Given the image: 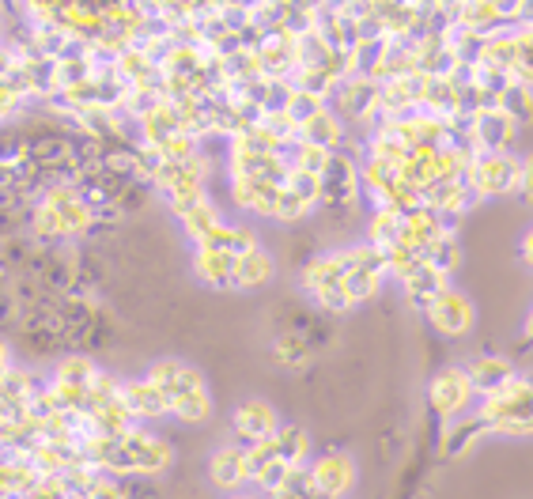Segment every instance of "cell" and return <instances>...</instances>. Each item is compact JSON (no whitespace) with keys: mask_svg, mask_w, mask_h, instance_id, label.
<instances>
[{"mask_svg":"<svg viewBox=\"0 0 533 499\" xmlns=\"http://www.w3.org/2000/svg\"><path fill=\"white\" fill-rule=\"evenodd\" d=\"M318 208H326L333 224H344L360 208V163L352 155L333 152L318 178Z\"/></svg>","mask_w":533,"mask_h":499,"instance_id":"obj_1","label":"cell"},{"mask_svg":"<svg viewBox=\"0 0 533 499\" xmlns=\"http://www.w3.org/2000/svg\"><path fill=\"white\" fill-rule=\"evenodd\" d=\"M481 424L496 435H530V382L515 375L496 394L481 397Z\"/></svg>","mask_w":533,"mask_h":499,"instance_id":"obj_2","label":"cell"},{"mask_svg":"<svg viewBox=\"0 0 533 499\" xmlns=\"http://www.w3.org/2000/svg\"><path fill=\"white\" fill-rule=\"evenodd\" d=\"M522 171V159L499 152V155H477L469 167H465V186L481 197H507L515 193V178Z\"/></svg>","mask_w":533,"mask_h":499,"instance_id":"obj_3","label":"cell"},{"mask_svg":"<svg viewBox=\"0 0 533 499\" xmlns=\"http://www.w3.org/2000/svg\"><path fill=\"white\" fill-rule=\"evenodd\" d=\"M424 318H428L439 333L462 337V333H469V326L477 322V307H473V299L465 292H458V288H443V292L424 307Z\"/></svg>","mask_w":533,"mask_h":499,"instance_id":"obj_4","label":"cell"},{"mask_svg":"<svg viewBox=\"0 0 533 499\" xmlns=\"http://www.w3.org/2000/svg\"><path fill=\"white\" fill-rule=\"evenodd\" d=\"M333 99H337V118L360 121L371 125L379 118V84L367 80V76H344L341 84L333 87Z\"/></svg>","mask_w":533,"mask_h":499,"instance_id":"obj_5","label":"cell"},{"mask_svg":"<svg viewBox=\"0 0 533 499\" xmlns=\"http://www.w3.org/2000/svg\"><path fill=\"white\" fill-rule=\"evenodd\" d=\"M518 133V121L507 118L503 110L496 106H488V110H477L473 121H469V140H473V148L477 155H499L511 148V140Z\"/></svg>","mask_w":533,"mask_h":499,"instance_id":"obj_6","label":"cell"},{"mask_svg":"<svg viewBox=\"0 0 533 499\" xmlns=\"http://www.w3.org/2000/svg\"><path fill=\"white\" fill-rule=\"evenodd\" d=\"M473 386L465 379V367H443L435 379H431V390H428V401L431 409L439 416H462L469 409V401H473Z\"/></svg>","mask_w":533,"mask_h":499,"instance_id":"obj_7","label":"cell"},{"mask_svg":"<svg viewBox=\"0 0 533 499\" xmlns=\"http://www.w3.org/2000/svg\"><path fill=\"white\" fill-rule=\"evenodd\" d=\"M310 481H314V492L326 499H344L356 484V462L341 454V450H329L318 462L310 465Z\"/></svg>","mask_w":533,"mask_h":499,"instance_id":"obj_8","label":"cell"},{"mask_svg":"<svg viewBox=\"0 0 533 499\" xmlns=\"http://www.w3.org/2000/svg\"><path fill=\"white\" fill-rule=\"evenodd\" d=\"M144 379L152 382V386H159V390L167 394V401H174V397H182V394H193V390H205L201 371L182 360H155Z\"/></svg>","mask_w":533,"mask_h":499,"instance_id":"obj_9","label":"cell"},{"mask_svg":"<svg viewBox=\"0 0 533 499\" xmlns=\"http://www.w3.org/2000/svg\"><path fill=\"white\" fill-rule=\"evenodd\" d=\"M276 428H280V420H276V409L269 401H242L231 416V431H235V439H242V447L269 439Z\"/></svg>","mask_w":533,"mask_h":499,"instance_id":"obj_10","label":"cell"},{"mask_svg":"<svg viewBox=\"0 0 533 499\" xmlns=\"http://www.w3.org/2000/svg\"><path fill=\"white\" fill-rule=\"evenodd\" d=\"M121 405L129 409V416L133 420H159V416L171 413V401H167V394L159 390V386H152L148 379H125L121 382Z\"/></svg>","mask_w":533,"mask_h":499,"instance_id":"obj_11","label":"cell"},{"mask_svg":"<svg viewBox=\"0 0 533 499\" xmlns=\"http://www.w3.org/2000/svg\"><path fill=\"white\" fill-rule=\"evenodd\" d=\"M352 269V250H337V254H318L303 265V288L307 295H318L326 288H341L344 273Z\"/></svg>","mask_w":533,"mask_h":499,"instance_id":"obj_12","label":"cell"},{"mask_svg":"<svg viewBox=\"0 0 533 499\" xmlns=\"http://www.w3.org/2000/svg\"><path fill=\"white\" fill-rule=\"evenodd\" d=\"M465 379L473 386V394H496L499 386H507V382L515 379V363L507 360V356H496V352H484L477 360L465 367Z\"/></svg>","mask_w":533,"mask_h":499,"instance_id":"obj_13","label":"cell"},{"mask_svg":"<svg viewBox=\"0 0 533 499\" xmlns=\"http://www.w3.org/2000/svg\"><path fill=\"white\" fill-rule=\"evenodd\" d=\"M208 481L216 484V488H239L246 484V447L242 443H227V447L212 450V458H208Z\"/></svg>","mask_w":533,"mask_h":499,"instance_id":"obj_14","label":"cell"},{"mask_svg":"<svg viewBox=\"0 0 533 499\" xmlns=\"http://www.w3.org/2000/svg\"><path fill=\"white\" fill-rule=\"evenodd\" d=\"M401 284H405V295H409V303H413L416 310H424L443 288H450L447 273H439V269L424 258L416 261V269H409V273L401 276Z\"/></svg>","mask_w":533,"mask_h":499,"instance_id":"obj_15","label":"cell"},{"mask_svg":"<svg viewBox=\"0 0 533 499\" xmlns=\"http://www.w3.org/2000/svg\"><path fill=\"white\" fill-rule=\"evenodd\" d=\"M276 265H273V254H265V250H250V254H242L235 258V273H231V288H265L269 280H273Z\"/></svg>","mask_w":533,"mask_h":499,"instance_id":"obj_16","label":"cell"},{"mask_svg":"<svg viewBox=\"0 0 533 499\" xmlns=\"http://www.w3.org/2000/svg\"><path fill=\"white\" fill-rule=\"evenodd\" d=\"M276 190H280V186H265V182H254V178H231V197H235V205L250 208L254 216H265V220H273Z\"/></svg>","mask_w":533,"mask_h":499,"instance_id":"obj_17","label":"cell"},{"mask_svg":"<svg viewBox=\"0 0 533 499\" xmlns=\"http://www.w3.org/2000/svg\"><path fill=\"white\" fill-rule=\"evenodd\" d=\"M344 121L333 114V110H322V114H314L307 125H299V140L303 144H318V148H329V152H341L344 144Z\"/></svg>","mask_w":533,"mask_h":499,"instance_id":"obj_18","label":"cell"},{"mask_svg":"<svg viewBox=\"0 0 533 499\" xmlns=\"http://www.w3.org/2000/svg\"><path fill=\"white\" fill-rule=\"evenodd\" d=\"M193 273L208 288H231V273H235V254H193Z\"/></svg>","mask_w":533,"mask_h":499,"instance_id":"obj_19","label":"cell"},{"mask_svg":"<svg viewBox=\"0 0 533 499\" xmlns=\"http://www.w3.org/2000/svg\"><path fill=\"white\" fill-rule=\"evenodd\" d=\"M95 360L84 356V352H69V356H61L57 360V371H53V382H65V386H80L87 390V382L95 379Z\"/></svg>","mask_w":533,"mask_h":499,"instance_id":"obj_20","label":"cell"},{"mask_svg":"<svg viewBox=\"0 0 533 499\" xmlns=\"http://www.w3.org/2000/svg\"><path fill=\"white\" fill-rule=\"evenodd\" d=\"M310 337L303 329H288V333H280L273 345V360L284 363V367H303L310 360Z\"/></svg>","mask_w":533,"mask_h":499,"instance_id":"obj_21","label":"cell"},{"mask_svg":"<svg viewBox=\"0 0 533 499\" xmlns=\"http://www.w3.org/2000/svg\"><path fill=\"white\" fill-rule=\"evenodd\" d=\"M273 439H276V454H280V462L303 465V458H307V450H310V439L299 424H280Z\"/></svg>","mask_w":533,"mask_h":499,"instance_id":"obj_22","label":"cell"},{"mask_svg":"<svg viewBox=\"0 0 533 499\" xmlns=\"http://www.w3.org/2000/svg\"><path fill=\"white\" fill-rule=\"evenodd\" d=\"M397 227H401V216L394 208H371V216H367V246H375V250L394 246Z\"/></svg>","mask_w":533,"mask_h":499,"instance_id":"obj_23","label":"cell"},{"mask_svg":"<svg viewBox=\"0 0 533 499\" xmlns=\"http://www.w3.org/2000/svg\"><path fill=\"white\" fill-rule=\"evenodd\" d=\"M171 416H178L182 424H205L212 416V394L208 390H193L171 401Z\"/></svg>","mask_w":533,"mask_h":499,"instance_id":"obj_24","label":"cell"},{"mask_svg":"<svg viewBox=\"0 0 533 499\" xmlns=\"http://www.w3.org/2000/svg\"><path fill=\"white\" fill-rule=\"evenodd\" d=\"M367 159H375L382 167H401L405 159H409V148L405 144H397L394 137H386V133H371L367 137Z\"/></svg>","mask_w":533,"mask_h":499,"instance_id":"obj_25","label":"cell"},{"mask_svg":"<svg viewBox=\"0 0 533 499\" xmlns=\"http://www.w3.org/2000/svg\"><path fill=\"white\" fill-rule=\"evenodd\" d=\"M424 261H431L439 273H454L458 265H462V246H458V239L454 235H439V239L431 242L428 250H424Z\"/></svg>","mask_w":533,"mask_h":499,"instance_id":"obj_26","label":"cell"},{"mask_svg":"<svg viewBox=\"0 0 533 499\" xmlns=\"http://www.w3.org/2000/svg\"><path fill=\"white\" fill-rule=\"evenodd\" d=\"M530 106H533V91L530 84H511L503 95L496 99V110H503L507 118H515L518 125L530 121Z\"/></svg>","mask_w":533,"mask_h":499,"instance_id":"obj_27","label":"cell"},{"mask_svg":"<svg viewBox=\"0 0 533 499\" xmlns=\"http://www.w3.org/2000/svg\"><path fill=\"white\" fill-rule=\"evenodd\" d=\"M35 390H38L35 375L23 371V367H8L4 379H0V401H31Z\"/></svg>","mask_w":533,"mask_h":499,"instance_id":"obj_28","label":"cell"},{"mask_svg":"<svg viewBox=\"0 0 533 499\" xmlns=\"http://www.w3.org/2000/svg\"><path fill=\"white\" fill-rule=\"evenodd\" d=\"M220 224V212H216V205L212 201H205L201 208H193L190 216H182V231H186V239H205L212 227Z\"/></svg>","mask_w":533,"mask_h":499,"instance_id":"obj_29","label":"cell"},{"mask_svg":"<svg viewBox=\"0 0 533 499\" xmlns=\"http://www.w3.org/2000/svg\"><path fill=\"white\" fill-rule=\"evenodd\" d=\"M326 110V103L322 99H314V95H307V91H288V103H284V114L295 121V125H307L314 114H322Z\"/></svg>","mask_w":533,"mask_h":499,"instance_id":"obj_30","label":"cell"},{"mask_svg":"<svg viewBox=\"0 0 533 499\" xmlns=\"http://www.w3.org/2000/svg\"><path fill=\"white\" fill-rule=\"evenodd\" d=\"M273 435H276V431H273ZM273 435H269V439H258V443H250V447H246V481H254L265 465L280 458V454H276Z\"/></svg>","mask_w":533,"mask_h":499,"instance_id":"obj_31","label":"cell"},{"mask_svg":"<svg viewBox=\"0 0 533 499\" xmlns=\"http://www.w3.org/2000/svg\"><path fill=\"white\" fill-rule=\"evenodd\" d=\"M208 201V186H186V190H171L167 193V205L171 212L182 220V216H190L193 208H201Z\"/></svg>","mask_w":533,"mask_h":499,"instance_id":"obj_32","label":"cell"},{"mask_svg":"<svg viewBox=\"0 0 533 499\" xmlns=\"http://www.w3.org/2000/svg\"><path fill=\"white\" fill-rule=\"evenodd\" d=\"M91 80V61L80 57V61H57V91H72Z\"/></svg>","mask_w":533,"mask_h":499,"instance_id":"obj_33","label":"cell"},{"mask_svg":"<svg viewBox=\"0 0 533 499\" xmlns=\"http://www.w3.org/2000/svg\"><path fill=\"white\" fill-rule=\"evenodd\" d=\"M284 190L295 193L299 201L307 208H318V178L314 174H303V171H288V178H284Z\"/></svg>","mask_w":533,"mask_h":499,"instance_id":"obj_34","label":"cell"},{"mask_svg":"<svg viewBox=\"0 0 533 499\" xmlns=\"http://www.w3.org/2000/svg\"><path fill=\"white\" fill-rule=\"evenodd\" d=\"M310 208L295 197V193H288L284 186L276 190V208H273V220H280V224H299L303 216H307Z\"/></svg>","mask_w":533,"mask_h":499,"instance_id":"obj_35","label":"cell"},{"mask_svg":"<svg viewBox=\"0 0 533 499\" xmlns=\"http://www.w3.org/2000/svg\"><path fill=\"white\" fill-rule=\"evenodd\" d=\"M155 152L163 155V159H171V163H186V159H193V155L201 152V144L197 140H190L186 133H174V137H167Z\"/></svg>","mask_w":533,"mask_h":499,"instance_id":"obj_36","label":"cell"},{"mask_svg":"<svg viewBox=\"0 0 533 499\" xmlns=\"http://www.w3.org/2000/svg\"><path fill=\"white\" fill-rule=\"evenodd\" d=\"M484 424L481 416H473V420H465V424H454V428L447 431V454H458V450H465L477 435H484Z\"/></svg>","mask_w":533,"mask_h":499,"instance_id":"obj_37","label":"cell"},{"mask_svg":"<svg viewBox=\"0 0 533 499\" xmlns=\"http://www.w3.org/2000/svg\"><path fill=\"white\" fill-rule=\"evenodd\" d=\"M382 258H386V269H390V273H394V276H405L409 269H416L420 254H413L409 246L394 242V246H382Z\"/></svg>","mask_w":533,"mask_h":499,"instance_id":"obj_38","label":"cell"},{"mask_svg":"<svg viewBox=\"0 0 533 499\" xmlns=\"http://www.w3.org/2000/svg\"><path fill=\"white\" fill-rule=\"evenodd\" d=\"M220 19H224L227 35H242V31H250V4L227 0V4H220Z\"/></svg>","mask_w":533,"mask_h":499,"instance_id":"obj_39","label":"cell"},{"mask_svg":"<svg viewBox=\"0 0 533 499\" xmlns=\"http://www.w3.org/2000/svg\"><path fill=\"white\" fill-rule=\"evenodd\" d=\"M288 469H292V465H284L280 458H276V462H269V465H265V469L258 473V477H254V484H258L261 492H273V488H280V484H284Z\"/></svg>","mask_w":533,"mask_h":499,"instance_id":"obj_40","label":"cell"},{"mask_svg":"<svg viewBox=\"0 0 533 499\" xmlns=\"http://www.w3.org/2000/svg\"><path fill=\"white\" fill-rule=\"evenodd\" d=\"M518 254H522V261H530V258H533V235H530V231L522 235V246H518Z\"/></svg>","mask_w":533,"mask_h":499,"instance_id":"obj_41","label":"cell"},{"mask_svg":"<svg viewBox=\"0 0 533 499\" xmlns=\"http://www.w3.org/2000/svg\"><path fill=\"white\" fill-rule=\"evenodd\" d=\"M4 12H8V8L0 4V42H4V31H8V16H4Z\"/></svg>","mask_w":533,"mask_h":499,"instance_id":"obj_42","label":"cell"},{"mask_svg":"<svg viewBox=\"0 0 533 499\" xmlns=\"http://www.w3.org/2000/svg\"><path fill=\"white\" fill-rule=\"evenodd\" d=\"M0 363H8V337L0 333Z\"/></svg>","mask_w":533,"mask_h":499,"instance_id":"obj_43","label":"cell"},{"mask_svg":"<svg viewBox=\"0 0 533 499\" xmlns=\"http://www.w3.org/2000/svg\"><path fill=\"white\" fill-rule=\"evenodd\" d=\"M231 499H258V496H231Z\"/></svg>","mask_w":533,"mask_h":499,"instance_id":"obj_44","label":"cell"}]
</instances>
